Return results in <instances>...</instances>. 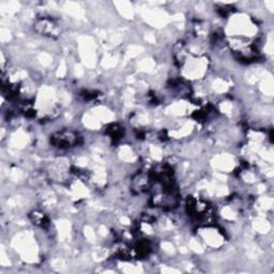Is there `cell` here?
Listing matches in <instances>:
<instances>
[{
  "label": "cell",
  "instance_id": "obj_1",
  "mask_svg": "<svg viewBox=\"0 0 274 274\" xmlns=\"http://www.w3.org/2000/svg\"><path fill=\"white\" fill-rule=\"evenodd\" d=\"M78 137L76 134L72 132H62L58 133L57 135L54 136V143L58 147H71L72 145H76Z\"/></svg>",
  "mask_w": 274,
  "mask_h": 274
}]
</instances>
